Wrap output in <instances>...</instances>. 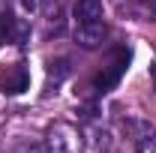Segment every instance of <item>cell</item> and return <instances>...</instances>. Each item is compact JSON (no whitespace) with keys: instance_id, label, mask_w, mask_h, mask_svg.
<instances>
[{"instance_id":"obj_11","label":"cell","mask_w":156,"mask_h":153,"mask_svg":"<svg viewBox=\"0 0 156 153\" xmlns=\"http://www.w3.org/2000/svg\"><path fill=\"white\" fill-rule=\"evenodd\" d=\"M150 81H153V87H156V63H150Z\"/></svg>"},{"instance_id":"obj_2","label":"cell","mask_w":156,"mask_h":153,"mask_svg":"<svg viewBox=\"0 0 156 153\" xmlns=\"http://www.w3.org/2000/svg\"><path fill=\"white\" fill-rule=\"evenodd\" d=\"M30 87V72L24 63H12L6 69H0V90L6 96H18Z\"/></svg>"},{"instance_id":"obj_5","label":"cell","mask_w":156,"mask_h":153,"mask_svg":"<svg viewBox=\"0 0 156 153\" xmlns=\"http://www.w3.org/2000/svg\"><path fill=\"white\" fill-rule=\"evenodd\" d=\"M126 63H129V51H120V54H117V60H114V63H111V66H108V69H105V72L96 78V81H93V90H99V93L111 90V87L117 84V78H120V72L126 69Z\"/></svg>"},{"instance_id":"obj_8","label":"cell","mask_w":156,"mask_h":153,"mask_svg":"<svg viewBox=\"0 0 156 153\" xmlns=\"http://www.w3.org/2000/svg\"><path fill=\"white\" fill-rule=\"evenodd\" d=\"M75 21L78 24L102 21V0H75Z\"/></svg>"},{"instance_id":"obj_1","label":"cell","mask_w":156,"mask_h":153,"mask_svg":"<svg viewBox=\"0 0 156 153\" xmlns=\"http://www.w3.org/2000/svg\"><path fill=\"white\" fill-rule=\"evenodd\" d=\"M48 150L51 153H78V144H81V135L72 123H54L51 129H48Z\"/></svg>"},{"instance_id":"obj_9","label":"cell","mask_w":156,"mask_h":153,"mask_svg":"<svg viewBox=\"0 0 156 153\" xmlns=\"http://www.w3.org/2000/svg\"><path fill=\"white\" fill-rule=\"evenodd\" d=\"M66 75H69V60H51L48 63V81L60 84Z\"/></svg>"},{"instance_id":"obj_7","label":"cell","mask_w":156,"mask_h":153,"mask_svg":"<svg viewBox=\"0 0 156 153\" xmlns=\"http://www.w3.org/2000/svg\"><path fill=\"white\" fill-rule=\"evenodd\" d=\"M105 39V24L96 21V24H75V42L81 48H99Z\"/></svg>"},{"instance_id":"obj_6","label":"cell","mask_w":156,"mask_h":153,"mask_svg":"<svg viewBox=\"0 0 156 153\" xmlns=\"http://www.w3.org/2000/svg\"><path fill=\"white\" fill-rule=\"evenodd\" d=\"M120 12L135 21H156V0H123Z\"/></svg>"},{"instance_id":"obj_10","label":"cell","mask_w":156,"mask_h":153,"mask_svg":"<svg viewBox=\"0 0 156 153\" xmlns=\"http://www.w3.org/2000/svg\"><path fill=\"white\" fill-rule=\"evenodd\" d=\"M39 3H42V0H18V6L24 9V12H36Z\"/></svg>"},{"instance_id":"obj_3","label":"cell","mask_w":156,"mask_h":153,"mask_svg":"<svg viewBox=\"0 0 156 153\" xmlns=\"http://www.w3.org/2000/svg\"><path fill=\"white\" fill-rule=\"evenodd\" d=\"M120 126H123V132L126 138L135 144L138 150L141 147H147L150 141H156V126H150L147 120H138V117H129V120H120Z\"/></svg>"},{"instance_id":"obj_12","label":"cell","mask_w":156,"mask_h":153,"mask_svg":"<svg viewBox=\"0 0 156 153\" xmlns=\"http://www.w3.org/2000/svg\"><path fill=\"white\" fill-rule=\"evenodd\" d=\"M153 153H156V150H153Z\"/></svg>"},{"instance_id":"obj_4","label":"cell","mask_w":156,"mask_h":153,"mask_svg":"<svg viewBox=\"0 0 156 153\" xmlns=\"http://www.w3.org/2000/svg\"><path fill=\"white\" fill-rule=\"evenodd\" d=\"M27 33H30V27L21 18H15L12 12H0V45H6V42L24 45L27 42Z\"/></svg>"}]
</instances>
